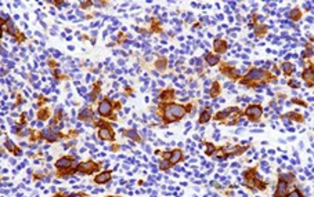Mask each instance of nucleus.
<instances>
[{
	"label": "nucleus",
	"mask_w": 314,
	"mask_h": 197,
	"mask_svg": "<svg viewBox=\"0 0 314 197\" xmlns=\"http://www.w3.org/2000/svg\"><path fill=\"white\" fill-rule=\"evenodd\" d=\"M180 157H181V153H180V150H174L173 153H172V157H170V163H177L179 160H180Z\"/></svg>",
	"instance_id": "1a4fd4ad"
},
{
	"label": "nucleus",
	"mask_w": 314,
	"mask_h": 197,
	"mask_svg": "<svg viewBox=\"0 0 314 197\" xmlns=\"http://www.w3.org/2000/svg\"><path fill=\"white\" fill-rule=\"evenodd\" d=\"M100 137L102 138V139H112V134H111V131L107 128H101L100 130Z\"/></svg>",
	"instance_id": "6e6552de"
},
{
	"label": "nucleus",
	"mask_w": 314,
	"mask_h": 197,
	"mask_svg": "<svg viewBox=\"0 0 314 197\" xmlns=\"http://www.w3.org/2000/svg\"><path fill=\"white\" fill-rule=\"evenodd\" d=\"M57 167H58V168H69V167H71V160L67 159V157L60 159V160L57 161Z\"/></svg>",
	"instance_id": "20e7f679"
},
{
	"label": "nucleus",
	"mask_w": 314,
	"mask_h": 197,
	"mask_svg": "<svg viewBox=\"0 0 314 197\" xmlns=\"http://www.w3.org/2000/svg\"><path fill=\"white\" fill-rule=\"evenodd\" d=\"M109 178H111V174L109 172H102L98 177H96V182L97 183H104V182L109 181Z\"/></svg>",
	"instance_id": "39448f33"
},
{
	"label": "nucleus",
	"mask_w": 314,
	"mask_h": 197,
	"mask_svg": "<svg viewBox=\"0 0 314 197\" xmlns=\"http://www.w3.org/2000/svg\"><path fill=\"white\" fill-rule=\"evenodd\" d=\"M98 110H100V113L102 116H108L109 113H111V110H112V106H111V104H109L108 101H102L100 104V106H98Z\"/></svg>",
	"instance_id": "f03ea898"
},
{
	"label": "nucleus",
	"mask_w": 314,
	"mask_h": 197,
	"mask_svg": "<svg viewBox=\"0 0 314 197\" xmlns=\"http://www.w3.org/2000/svg\"><path fill=\"white\" fill-rule=\"evenodd\" d=\"M43 137L47 138L48 141H56V139H57L56 135H53V134L50 133V131H45V133H43Z\"/></svg>",
	"instance_id": "9b49d317"
},
{
	"label": "nucleus",
	"mask_w": 314,
	"mask_h": 197,
	"mask_svg": "<svg viewBox=\"0 0 314 197\" xmlns=\"http://www.w3.org/2000/svg\"><path fill=\"white\" fill-rule=\"evenodd\" d=\"M206 59H208V64H209L210 66H213V65H216V64H217L219 58H217V56H212V55H208V58H206Z\"/></svg>",
	"instance_id": "9d476101"
},
{
	"label": "nucleus",
	"mask_w": 314,
	"mask_h": 197,
	"mask_svg": "<svg viewBox=\"0 0 314 197\" xmlns=\"http://www.w3.org/2000/svg\"><path fill=\"white\" fill-rule=\"evenodd\" d=\"M286 188H288V183H286L285 181H280V183H278V192H277V194H280V196H284V194L286 193Z\"/></svg>",
	"instance_id": "423d86ee"
},
{
	"label": "nucleus",
	"mask_w": 314,
	"mask_h": 197,
	"mask_svg": "<svg viewBox=\"0 0 314 197\" xmlns=\"http://www.w3.org/2000/svg\"><path fill=\"white\" fill-rule=\"evenodd\" d=\"M246 114L256 119V117H259L260 114H262V109L259 108V106H249L248 110H246Z\"/></svg>",
	"instance_id": "7ed1b4c3"
},
{
	"label": "nucleus",
	"mask_w": 314,
	"mask_h": 197,
	"mask_svg": "<svg viewBox=\"0 0 314 197\" xmlns=\"http://www.w3.org/2000/svg\"><path fill=\"white\" fill-rule=\"evenodd\" d=\"M303 76H304V79H307V80H311V79H313V75H311V69H307Z\"/></svg>",
	"instance_id": "ddd939ff"
},
{
	"label": "nucleus",
	"mask_w": 314,
	"mask_h": 197,
	"mask_svg": "<svg viewBox=\"0 0 314 197\" xmlns=\"http://www.w3.org/2000/svg\"><path fill=\"white\" fill-rule=\"evenodd\" d=\"M184 114H185L184 108L179 106V105H169L165 112V117L168 120H177V119L183 117Z\"/></svg>",
	"instance_id": "f257e3e1"
},
{
	"label": "nucleus",
	"mask_w": 314,
	"mask_h": 197,
	"mask_svg": "<svg viewBox=\"0 0 314 197\" xmlns=\"http://www.w3.org/2000/svg\"><path fill=\"white\" fill-rule=\"evenodd\" d=\"M291 196H300V192L295 190V192H292V193H291Z\"/></svg>",
	"instance_id": "2eb2a0df"
},
{
	"label": "nucleus",
	"mask_w": 314,
	"mask_h": 197,
	"mask_svg": "<svg viewBox=\"0 0 314 197\" xmlns=\"http://www.w3.org/2000/svg\"><path fill=\"white\" fill-rule=\"evenodd\" d=\"M210 119V113L209 112H203L202 113V116H201V121L202 123H206V121L209 120Z\"/></svg>",
	"instance_id": "f8f14e48"
},
{
	"label": "nucleus",
	"mask_w": 314,
	"mask_h": 197,
	"mask_svg": "<svg viewBox=\"0 0 314 197\" xmlns=\"http://www.w3.org/2000/svg\"><path fill=\"white\" fill-rule=\"evenodd\" d=\"M263 77V72H260V70H252V72L248 75V79H252V80H259V79H262Z\"/></svg>",
	"instance_id": "0eeeda50"
},
{
	"label": "nucleus",
	"mask_w": 314,
	"mask_h": 197,
	"mask_svg": "<svg viewBox=\"0 0 314 197\" xmlns=\"http://www.w3.org/2000/svg\"><path fill=\"white\" fill-rule=\"evenodd\" d=\"M166 167H168V163H166V161H163V163H162V168H166Z\"/></svg>",
	"instance_id": "dca6fc26"
},
{
	"label": "nucleus",
	"mask_w": 314,
	"mask_h": 197,
	"mask_svg": "<svg viewBox=\"0 0 314 197\" xmlns=\"http://www.w3.org/2000/svg\"><path fill=\"white\" fill-rule=\"evenodd\" d=\"M284 70H285L286 73H289L291 70H292V68H291V65H289V64H284Z\"/></svg>",
	"instance_id": "4468645a"
}]
</instances>
